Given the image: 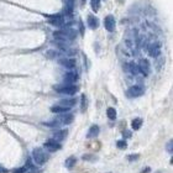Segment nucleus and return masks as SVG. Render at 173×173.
Listing matches in <instances>:
<instances>
[{"mask_svg": "<svg viewBox=\"0 0 173 173\" xmlns=\"http://www.w3.org/2000/svg\"><path fill=\"white\" fill-rule=\"evenodd\" d=\"M32 158H33V161L36 162V164L38 166H42L46 163L47 161V155H46V152L42 150V148H35L32 151Z\"/></svg>", "mask_w": 173, "mask_h": 173, "instance_id": "f257e3e1", "label": "nucleus"}, {"mask_svg": "<svg viewBox=\"0 0 173 173\" xmlns=\"http://www.w3.org/2000/svg\"><path fill=\"white\" fill-rule=\"evenodd\" d=\"M54 90L61 93V94H67V95H73L77 93L78 87H75L73 84H62V85H56L54 87Z\"/></svg>", "mask_w": 173, "mask_h": 173, "instance_id": "f03ea898", "label": "nucleus"}, {"mask_svg": "<svg viewBox=\"0 0 173 173\" xmlns=\"http://www.w3.org/2000/svg\"><path fill=\"white\" fill-rule=\"evenodd\" d=\"M145 92V89L141 85H132V87H130L127 89V95L130 96V98H137V96H141Z\"/></svg>", "mask_w": 173, "mask_h": 173, "instance_id": "7ed1b4c3", "label": "nucleus"}, {"mask_svg": "<svg viewBox=\"0 0 173 173\" xmlns=\"http://www.w3.org/2000/svg\"><path fill=\"white\" fill-rule=\"evenodd\" d=\"M45 148L48 151V152H56V151H58V150H61V143L58 142V141H56V140H53V138H51V140H47L46 142H45Z\"/></svg>", "mask_w": 173, "mask_h": 173, "instance_id": "20e7f679", "label": "nucleus"}, {"mask_svg": "<svg viewBox=\"0 0 173 173\" xmlns=\"http://www.w3.org/2000/svg\"><path fill=\"white\" fill-rule=\"evenodd\" d=\"M138 72H141L143 75H148L150 72H151V66H150V62L147 59H140V62H138Z\"/></svg>", "mask_w": 173, "mask_h": 173, "instance_id": "39448f33", "label": "nucleus"}, {"mask_svg": "<svg viewBox=\"0 0 173 173\" xmlns=\"http://www.w3.org/2000/svg\"><path fill=\"white\" fill-rule=\"evenodd\" d=\"M104 25H105V29H106L109 32H113V31L115 30V25H116L114 16H113V15H108V16L105 17V20H104Z\"/></svg>", "mask_w": 173, "mask_h": 173, "instance_id": "423d86ee", "label": "nucleus"}, {"mask_svg": "<svg viewBox=\"0 0 173 173\" xmlns=\"http://www.w3.org/2000/svg\"><path fill=\"white\" fill-rule=\"evenodd\" d=\"M147 51H148V54H150L151 57H157L158 54L161 53V47H160V45H158V43L153 42V43L148 45Z\"/></svg>", "mask_w": 173, "mask_h": 173, "instance_id": "0eeeda50", "label": "nucleus"}, {"mask_svg": "<svg viewBox=\"0 0 173 173\" xmlns=\"http://www.w3.org/2000/svg\"><path fill=\"white\" fill-rule=\"evenodd\" d=\"M48 22L53 26H58L61 27L64 22V19L62 15H53V16H50V20H48Z\"/></svg>", "mask_w": 173, "mask_h": 173, "instance_id": "6e6552de", "label": "nucleus"}, {"mask_svg": "<svg viewBox=\"0 0 173 173\" xmlns=\"http://www.w3.org/2000/svg\"><path fill=\"white\" fill-rule=\"evenodd\" d=\"M63 79H64L66 84H73L74 82L78 80V74L75 73V72H68V73L64 74Z\"/></svg>", "mask_w": 173, "mask_h": 173, "instance_id": "1a4fd4ad", "label": "nucleus"}, {"mask_svg": "<svg viewBox=\"0 0 173 173\" xmlns=\"http://www.w3.org/2000/svg\"><path fill=\"white\" fill-rule=\"evenodd\" d=\"M59 63L67 69H72V68L75 67V59H73V58H62V59H59Z\"/></svg>", "mask_w": 173, "mask_h": 173, "instance_id": "9d476101", "label": "nucleus"}, {"mask_svg": "<svg viewBox=\"0 0 173 173\" xmlns=\"http://www.w3.org/2000/svg\"><path fill=\"white\" fill-rule=\"evenodd\" d=\"M73 119H74V116H73L72 114L66 113V114H63L62 116H59V117H58V121H59L61 124H64V125H68V124L73 122Z\"/></svg>", "mask_w": 173, "mask_h": 173, "instance_id": "9b49d317", "label": "nucleus"}, {"mask_svg": "<svg viewBox=\"0 0 173 173\" xmlns=\"http://www.w3.org/2000/svg\"><path fill=\"white\" fill-rule=\"evenodd\" d=\"M69 108H67V106H63V105H53L52 108H51V111L52 113H56V114H66V113H68L69 111Z\"/></svg>", "mask_w": 173, "mask_h": 173, "instance_id": "f8f14e48", "label": "nucleus"}, {"mask_svg": "<svg viewBox=\"0 0 173 173\" xmlns=\"http://www.w3.org/2000/svg\"><path fill=\"white\" fill-rule=\"evenodd\" d=\"M87 22H88V26L90 27V29H98V26H99V21H98V19H96L95 16L93 15H89L88 16V20H87Z\"/></svg>", "mask_w": 173, "mask_h": 173, "instance_id": "ddd939ff", "label": "nucleus"}, {"mask_svg": "<svg viewBox=\"0 0 173 173\" xmlns=\"http://www.w3.org/2000/svg\"><path fill=\"white\" fill-rule=\"evenodd\" d=\"M67 137V130H58L53 134V140L56 141H62Z\"/></svg>", "mask_w": 173, "mask_h": 173, "instance_id": "4468645a", "label": "nucleus"}, {"mask_svg": "<svg viewBox=\"0 0 173 173\" xmlns=\"http://www.w3.org/2000/svg\"><path fill=\"white\" fill-rule=\"evenodd\" d=\"M99 135V126L98 125H93L90 126V129H89L88 134H87V137L88 138H94Z\"/></svg>", "mask_w": 173, "mask_h": 173, "instance_id": "2eb2a0df", "label": "nucleus"}, {"mask_svg": "<svg viewBox=\"0 0 173 173\" xmlns=\"http://www.w3.org/2000/svg\"><path fill=\"white\" fill-rule=\"evenodd\" d=\"M75 99H63V100H61V103H59V105H63V106H67V108H69L71 109L72 106H74L75 105Z\"/></svg>", "mask_w": 173, "mask_h": 173, "instance_id": "dca6fc26", "label": "nucleus"}, {"mask_svg": "<svg viewBox=\"0 0 173 173\" xmlns=\"http://www.w3.org/2000/svg\"><path fill=\"white\" fill-rule=\"evenodd\" d=\"M75 163H77V158H75L74 156H71V157H68L66 160V167L67 168H73V166Z\"/></svg>", "mask_w": 173, "mask_h": 173, "instance_id": "f3484780", "label": "nucleus"}, {"mask_svg": "<svg viewBox=\"0 0 173 173\" xmlns=\"http://www.w3.org/2000/svg\"><path fill=\"white\" fill-rule=\"evenodd\" d=\"M106 115L110 120H115L116 119V110L114 108H108L106 110Z\"/></svg>", "mask_w": 173, "mask_h": 173, "instance_id": "a211bd4d", "label": "nucleus"}, {"mask_svg": "<svg viewBox=\"0 0 173 173\" xmlns=\"http://www.w3.org/2000/svg\"><path fill=\"white\" fill-rule=\"evenodd\" d=\"M141 125H142V119H140V117H137V119L132 120V124H131V126H132L134 130H138L141 127Z\"/></svg>", "mask_w": 173, "mask_h": 173, "instance_id": "6ab92c4d", "label": "nucleus"}, {"mask_svg": "<svg viewBox=\"0 0 173 173\" xmlns=\"http://www.w3.org/2000/svg\"><path fill=\"white\" fill-rule=\"evenodd\" d=\"M90 6H92V9L93 11H98L100 9V0H92L90 1Z\"/></svg>", "mask_w": 173, "mask_h": 173, "instance_id": "aec40b11", "label": "nucleus"}, {"mask_svg": "<svg viewBox=\"0 0 173 173\" xmlns=\"http://www.w3.org/2000/svg\"><path fill=\"white\" fill-rule=\"evenodd\" d=\"M130 71H131V73L132 74H137L138 73V67H137V64H135V63H130Z\"/></svg>", "mask_w": 173, "mask_h": 173, "instance_id": "412c9836", "label": "nucleus"}, {"mask_svg": "<svg viewBox=\"0 0 173 173\" xmlns=\"http://www.w3.org/2000/svg\"><path fill=\"white\" fill-rule=\"evenodd\" d=\"M116 146L122 150V148H126V147H127V143H126V141L120 140V141H117V142H116Z\"/></svg>", "mask_w": 173, "mask_h": 173, "instance_id": "4be33fe9", "label": "nucleus"}, {"mask_svg": "<svg viewBox=\"0 0 173 173\" xmlns=\"http://www.w3.org/2000/svg\"><path fill=\"white\" fill-rule=\"evenodd\" d=\"M166 150H167L169 153H172V152H173V142L172 141H168L167 142V145H166Z\"/></svg>", "mask_w": 173, "mask_h": 173, "instance_id": "5701e85b", "label": "nucleus"}, {"mask_svg": "<svg viewBox=\"0 0 173 173\" xmlns=\"http://www.w3.org/2000/svg\"><path fill=\"white\" fill-rule=\"evenodd\" d=\"M82 110L83 111L85 110V96L84 95H82Z\"/></svg>", "mask_w": 173, "mask_h": 173, "instance_id": "b1692460", "label": "nucleus"}, {"mask_svg": "<svg viewBox=\"0 0 173 173\" xmlns=\"http://www.w3.org/2000/svg\"><path fill=\"white\" fill-rule=\"evenodd\" d=\"M83 160H84V161H90V160H94V157L89 156V155H84V156H83Z\"/></svg>", "mask_w": 173, "mask_h": 173, "instance_id": "393cba45", "label": "nucleus"}, {"mask_svg": "<svg viewBox=\"0 0 173 173\" xmlns=\"http://www.w3.org/2000/svg\"><path fill=\"white\" fill-rule=\"evenodd\" d=\"M138 158V155H132V156H129V161L130 162H132L134 160H137Z\"/></svg>", "mask_w": 173, "mask_h": 173, "instance_id": "a878e982", "label": "nucleus"}, {"mask_svg": "<svg viewBox=\"0 0 173 173\" xmlns=\"http://www.w3.org/2000/svg\"><path fill=\"white\" fill-rule=\"evenodd\" d=\"M0 173H6V169H5V168H3L1 166H0Z\"/></svg>", "mask_w": 173, "mask_h": 173, "instance_id": "bb28decb", "label": "nucleus"}, {"mask_svg": "<svg viewBox=\"0 0 173 173\" xmlns=\"http://www.w3.org/2000/svg\"><path fill=\"white\" fill-rule=\"evenodd\" d=\"M148 171H150V168L147 167V168H145V169H142V172H141V173H147Z\"/></svg>", "mask_w": 173, "mask_h": 173, "instance_id": "cd10ccee", "label": "nucleus"}, {"mask_svg": "<svg viewBox=\"0 0 173 173\" xmlns=\"http://www.w3.org/2000/svg\"><path fill=\"white\" fill-rule=\"evenodd\" d=\"M80 1H82V4H84V3H85V0H80Z\"/></svg>", "mask_w": 173, "mask_h": 173, "instance_id": "c85d7f7f", "label": "nucleus"}]
</instances>
